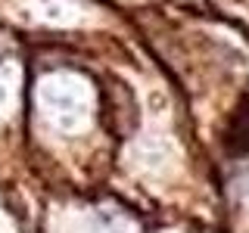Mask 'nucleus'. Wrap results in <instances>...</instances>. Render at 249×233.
Instances as JSON below:
<instances>
[{"label": "nucleus", "instance_id": "1", "mask_svg": "<svg viewBox=\"0 0 249 233\" xmlns=\"http://www.w3.org/2000/svg\"><path fill=\"white\" fill-rule=\"evenodd\" d=\"M41 103L62 131H78L90 121V87L75 75H53L37 90Z\"/></svg>", "mask_w": 249, "mask_h": 233}, {"label": "nucleus", "instance_id": "3", "mask_svg": "<svg viewBox=\"0 0 249 233\" xmlns=\"http://www.w3.org/2000/svg\"><path fill=\"white\" fill-rule=\"evenodd\" d=\"M243 193H246V202H249V181H246V190Z\"/></svg>", "mask_w": 249, "mask_h": 233}, {"label": "nucleus", "instance_id": "2", "mask_svg": "<svg viewBox=\"0 0 249 233\" xmlns=\"http://www.w3.org/2000/svg\"><path fill=\"white\" fill-rule=\"evenodd\" d=\"M134 162L146 174H165V168L175 165V146L162 137L143 140V143L134 146Z\"/></svg>", "mask_w": 249, "mask_h": 233}]
</instances>
